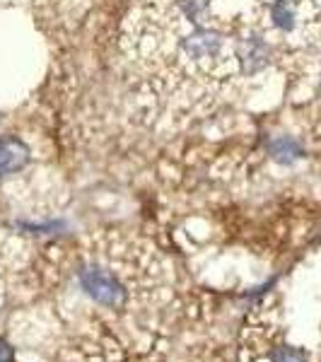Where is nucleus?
I'll return each mask as SVG.
<instances>
[{"instance_id": "3", "label": "nucleus", "mask_w": 321, "mask_h": 362, "mask_svg": "<svg viewBox=\"0 0 321 362\" xmlns=\"http://www.w3.org/2000/svg\"><path fill=\"white\" fill-rule=\"evenodd\" d=\"M261 20H266L268 32H276L283 39H293L307 25L302 0H261Z\"/></svg>"}, {"instance_id": "2", "label": "nucleus", "mask_w": 321, "mask_h": 362, "mask_svg": "<svg viewBox=\"0 0 321 362\" xmlns=\"http://www.w3.org/2000/svg\"><path fill=\"white\" fill-rule=\"evenodd\" d=\"M148 251L136 244H121L104 251L87 249L75 261V280L85 297L104 309H126L133 300V264H138Z\"/></svg>"}, {"instance_id": "6", "label": "nucleus", "mask_w": 321, "mask_h": 362, "mask_svg": "<svg viewBox=\"0 0 321 362\" xmlns=\"http://www.w3.org/2000/svg\"><path fill=\"white\" fill-rule=\"evenodd\" d=\"M268 360L271 362H309V355H307V350H302V348L280 343V346H276L271 350Z\"/></svg>"}, {"instance_id": "5", "label": "nucleus", "mask_w": 321, "mask_h": 362, "mask_svg": "<svg viewBox=\"0 0 321 362\" xmlns=\"http://www.w3.org/2000/svg\"><path fill=\"white\" fill-rule=\"evenodd\" d=\"M268 155L283 167H293L307 157V148L300 138L295 136H276L268 143Z\"/></svg>"}, {"instance_id": "4", "label": "nucleus", "mask_w": 321, "mask_h": 362, "mask_svg": "<svg viewBox=\"0 0 321 362\" xmlns=\"http://www.w3.org/2000/svg\"><path fill=\"white\" fill-rule=\"evenodd\" d=\"M29 160H32L29 148L20 138L15 136L0 138V179L22 172L29 165Z\"/></svg>"}, {"instance_id": "1", "label": "nucleus", "mask_w": 321, "mask_h": 362, "mask_svg": "<svg viewBox=\"0 0 321 362\" xmlns=\"http://www.w3.org/2000/svg\"><path fill=\"white\" fill-rule=\"evenodd\" d=\"M254 29L237 0H143L131 15L126 54L165 107L203 114L249 80L244 42Z\"/></svg>"}, {"instance_id": "7", "label": "nucleus", "mask_w": 321, "mask_h": 362, "mask_svg": "<svg viewBox=\"0 0 321 362\" xmlns=\"http://www.w3.org/2000/svg\"><path fill=\"white\" fill-rule=\"evenodd\" d=\"M15 353H13V346H10L8 341H3L0 338V362H13Z\"/></svg>"}]
</instances>
